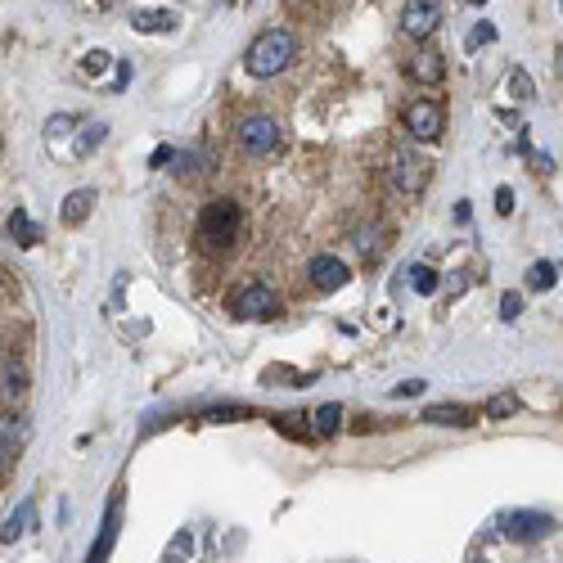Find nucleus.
I'll use <instances>...</instances> for the list:
<instances>
[{"mask_svg": "<svg viewBox=\"0 0 563 563\" xmlns=\"http://www.w3.org/2000/svg\"><path fill=\"white\" fill-rule=\"evenodd\" d=\"M239 203L235 199H212L208 208L199 212V235H203V244L208 248H226V244H235V235H239Z\"/></svg>", "mask_w": 563, "mask_h": 563, "instance_id": "f03ea898", "label": "nucleus"}, {"mask_svg": "<svg viewBox=\"0 0 563 563\" xmlns=\"http://www.w3.org/2000/svg\"><path fill=\"white\" fill-rule=\"evenodd\" d=\"M406 77L410 82H419V86H437L446 77V55H437L433 46L415 50V55L406 59Z\"/></svg>", "mask_w": 563, "mask_h": 563, "instance_id": "1a4fd4ad", "label": "nucleus"}, {"mask_svg": "<svg viewBox=\"0 0 563 563\" xmlns=\"http://www.w3.org/2000/svg\"><path fill=\"white\" fill-rule=\"evenodd\" d=\"M131 28L136 32H167V28H176V14L172 10H136L131 14Z\"/></svg>", "mask_w": 563, "mask_h": 563, "instance_id": "a211bd4d", "label": "nucleus"}, {"mask_svg": "<svg viewBox=\"0 0 563 563\" xmlns=\"http://www.w3.org/2000/svg\"><path fill=\"white\" fill-rule=\"evenodd\" d=\"M338 424H343V406H320L316 415H311V437H334L338 433Z\"/></svg>", "mask_w": 563, "mask_h": 563, "instance_id": "6ab92c4d", "label": "nucleus"}, {"mask_svg": "<svg viewBox=\"0 0 563 563\" xmlns=\"http://www.w3.org/2000/svg\"><path fill=\"white\" fill-rule=\"evenodd\" d=\"M554 284H559V262H536L532 271H527V289L545 293V289H554Z\"/></svg>", "mask_w": 563, "mask_h": 563, "instance_id": "aec40b11", "label": "nucleus"}, {"mask_svg": "<svg viewBox=\"0 0 563 563\" xmlns=\"http://www.w3.org/2000/svg\"><path fill=\"white\" fill-rule=\"evenodd\" d=\"M23 397H28V374L14 365V370L0 374V406H19Z\"/></svg>", "mask_w": 563, "mask_h": 563, "instance_id": "f3484780", "label": "nucleus"}, {"mask_svg": "<svg viewBox=\"0 0 563 563\" xmlns=\"http://www.w3.org/2000/svg\"><path fill=\"white\" fill-rule=\"evenodd\" d=\"M86 131H91V136H82V140H77V154H91V149H100L104 145V136H109V127H104V122H95V127H86Z\"/></svg>", "mask_w": 563, "mask_h": 563, "instance_id": "393cba45", "label": "nucleus"}, {"mask_svg": "<svg viewBox=\"0 0 563 563\" xmlns=\"http://www.w3.org/2000/svg\"><path fill=\"white\" fill-rule=\"evenodd\" d=\"M437 28H442V0H406V10H401V32L406 37L428 41Z\"/></svg>", "mask_w": 563, "mask_h": 563, "instance_id": "7ed1b4c3", "label": "nucleus"}, {"mask_svg": "<svg viewBox=\"0 0 563 563\" xmlns=\"http://www.w3.org/2000/svg\"><path fill=\"white\" fill-rule=\"evenodd\" d=\"M410 289H415V293H424V298H433V293H437V271H433V266H410Z\"/></svg>", "mask_w": 563, "mask_h": 563, "instance_id": "5701e85b", "label": "nucleus"}, {"mask_svg": "<svg viewBox=\"0 0 563 563\" xmlns=\"http://www.w3.org/2000/svg\"><path fill=\"white\" fill-rule=\"evenodd\" d=\"M91 208H95V190H73L64 199V208H59V217H64V226H82L91 217Z\"/></svg>", "mask_w": 563, "mask_h": 563, "instance_id": "4468645a", "label": "nucleus"}, {"mask_svg": "<svg viewBox=\"0 0 563 563\" xmlns=\"http://www.w3.org/2000/svg\"><path fill=\"white\" fill-rule=\"evenodd\" d=\"M32 523H37V500H23V505L14 509L10 518H5V527H0V541H19L23 532H32Z\"/></svg>", "mask_w": 563, "mask_h": 563, "instance_id": "ddd939ff", "label": "nucleus"}, {"mask_svg": "<svg viewBox=\"0 0 563 563\" xmlns=\"http://www.w3.org/2000/svg\"><path fill=\"white\" fill-rule=\"evenodd\" d=\"M392 185H397L401 194H424V185H428V158L406 154V149H401V154L392 158Z\"/></svg>", "mask_w": 563, "mask_h": 563, "instance_id": "39448f33", "label": "nucleus"}, {"mask_svg": "<svg viewBox=\"0 0 563 563\" xmlns=\"http://www.w3.org/2000/svg\"><path fill=\"white\" fill-rule=\"evenodd\" d=\"M239 145H244L253 158H266V154L280 149V127H275L271 118H262V113H253V118L239 122Z\"/></svg>", "mask_w": 563, "mask_h": 563, "instance_id": "20e7f679", "label": "nucleus"}, {"mask_svg": "<svg viewBox=\"0 0 563 563\" xmlns=\"http://www.w3.org/2000/svg\"><path fill=\"white\" fill-rule=\"evenodd\" d=\"M487 41H496V28H487V23L469 32V50H473V46H487Z\"/></svg>", "mask_w": 563, "mask_h": 563, "instance_id": "473e14b6", "label": "nucleus"}, {"mask_svg": "<svg viewBox=\"0 0 563 563\" xmlns=\"http://www.w3.org/2000/svg\"><path fill=\"white\" fill-rule=\"evenodd\" d=\"M496 212H500V217H509V212H514V190H509V185H500V190H496Z\"/></svg>", "mask_w": 563, "mask_h": 563, "instance_id": "2f4dec72", "label": "nucleus"}, {"mask_svg": "<svg viewBox=\"0 0 563 563\" xmlns=\"http://www.w3.org/2000/svg\"><path fill=\"white\" fill-rule=\"evenodd\" d=\"M482 415L487 419H514L518 415V392H496V397L482 406Z\"/></svg>", "mask_w": 563, "mask_h": 563, "instance_id": "412c9836", "label": "nucleus"}, {"mask_svg": "<svg viewBox=\"0 0 563 563\" xmlns=\"http://www.w3.org/2000/svg\"><path fill=\"white\" fill-rule=\"evenodd\" d=\"M113 541H118V505H109V514H104L100 541H95V550H91V559H86V563H109V554H113Z\"/></svg>", "mask_w": 563, "mask_h": 563, "instance_id": "2eb2a0df", "label": "nucleus"}, {"mask_svg": "<svg viewBox=\"0 0 563 563\" xmlns=\"http://www.w3.org/2000/svg\"><path fill=\"white\" fill-rule=\"evenodd\" d=\"M208 419H217V424H226V419H248V406H221V410H212Z\"/></svg>", "mask_w": 563, "mask_h": 563, "instance_id": "c85d7f7f", "label": "nucleus"}, {"mask_svg": "<svg viewBox=\"0 0 563 563\" xmlns=\"http://www.w3.org/2000/svg\"><path fill=\"white\" fill-rule=\"evenodd\" d=\"M298 59V41H293V32H284V28H271V32H262V37L248 46V55H244V68L253 77H280L284 68Z\"/></svg>", "mask_w": 563, "mask_h": 563, "instance_id": "f257e3e1", "label": "nucleus"}, {"mask_svg": "<svg viewBox=\"0 0 563 563\" xmlns=\"http://www.w3.org/2000/svg\"><path fill=\"white\" fill-rule=\"evenodd\" d=\"M424 388H428L424 379H406V383H397V388H392V397H419Z\"/></svg>", "mask_w": 563, "mask_h": 563, "instance_id": "7c9ffc66", "label": "nucleus"}, {"mask_svg": "<svg viewBox=\"0 0 563 563\" xmlns=\"http://www.w3.org/2000/svg\"><path fill=\"white\" fill-rule=\"evenodd\" d=\"M509 95H514V100H532V77L523 73V68H514V73H509Z\"/></svg>", "mask_w": 563, "mask_h": 563, "instance_id": "b1692460", "label": "nucleus"}, {"mask_svg": "<svg viewBox=\"0 0 563 563\" xmlns=\"http://www.w3.org/2000/svg\"><path fill=\"white\" fill-rule=\"evenodd\" d=\"M307 275H311V284H316L320 293H334V289H343V284L352 280V271H347V262H338V257H329V253L311 257Z\"/></svg>", "mask_w": 563, "mask_h": 563, "instance_id": "9d476101", "label": "nucleus"}, {"mask_svg": "<svg viewBox=\"0 0 563 563\" xmlns=\"http://www.w3.org/2000/svg\"><path fill=\"white\" fill-rule=\"evenodd\" d=\"M424 424H437V428H469V424H473V410H469V406H455V401H442V406H428V410H424Z\"/></svg>", "mask_w": 563, "mask_h": 563, "instance_id": "f8f14e48", "label": "nucleus"}, {"mask_svg": "<svg viewBox=\"0 0 563 563\" xmlns=\"http://www.w3.org/2000/svg\"><path fill=\"white\" fill-rule=\"evenodd\" d=\"M554 532L550 514H532V509H518V514H505V536L509 541H545Z\"/></svg>", "mask_w": 563, "mask_h": 563, "instance_id": "423d86ee", "label": "nucleus"}, {"mask_svg": "<svg viewBox=\"0 0 563 563\" xmlns=\"http://www.w3.org/2000/svg\"><path fill=\"white\" fill-rule=\"evenodd\" d=\"M442 127H446V118H442V109H437L433 100H415L406 109V131L415 140H437L442 136Z\"/></svg>", "mask_w": 563, "mask_h": 563, "instance_id": "6e6552de", "label": "nucleus"}, {"mask_svg": "<svg viewBox=\"0 0 563 563\" xmlns=\"http://www.w3.org/2000/svg\"><path fill=\"white\" fill-rule=\"evenodd\" d=\"M10 235H14V239H19V244H23V248H32V244H37V239H41V230H37V226H32V217H28V212H23V208H19V212H14V217H10Z\"/></svg>", "mask_w": 563, "mask_h": 563, "instance_id": "4be33fe9", "label": "nucleus"}, {"mask_svg": "<svg viewBox=\"0 0 563 563\" xmlns=\"http://www.w3.org/2000/svg\"><path fill=\"white\" fill-rule=\"evenodd\" d=\"M77 127V118H73V113H59V118H50L46 122V131H50V136H68V131H73Z\"/></svg>", "mask_w": 563, "mask_h": 563, "instance_id": "cd10ccee", "label": "nucleus"}, {"mask_svg": "<svg viewBox=\"0 0 563 563\" xmlns=\"http://www.w3.org/2000/svg\"><path fill=\"white\" fill-rule=\"evenodd\" d=\"M518 316H523V298L509 289L505 298H500V320H518Z\"/></svg>", "mask_w": 563, "mask_h": 563, "instance_id": "a878e982", "label": "nucleus"}, {"mask_svg": "<svg viewBox=\"0 0 563 563\" xmlns=\"http://www.w3.org/2000/svg\"><path fill=\"white\" fill-rule=\"evenodd\" d=\"M469 5H487V0H469Z\"/></svg>", "mask_w": 563, "mask_h": 563, "instance_id": "f704fd0d", "label": "nucleus"}, {"mask_svg": "<svg viewBox=\"0 0 563 563\" xmlns=\"http://www.w3.org/2000/svg\"><path fill=\"white\" fill-rule=\"evenodd\" d=\"M190 550H194V532H181V536L172 541V550H167V559H163V563H176L181 554H190Z\"/></svg>", "mask_w": 563, "mask_h": 563, "instance_id": "bb28decb", "label": "nucleus"}, {"mask_svg": "<svg viewBox=\"0 0 563 563\" xmlns=\"http://www.w3.org/2000/svg\"><path fill=\"white\" fill-rule=\"evenodd\" d=\"M172 158H176V149H154V158H149V167H167V163H172Z\"/></svg>", "mask_w": 563, "mask_h": 563, "instance_id": "72a5a7b5", "label": "nucleus"}, {"mask_svg": "<svg viewBox=\"0 0 563 563\" xmlns=\"http://www.w3.org/2000/svg\"><path fill=\"white\" fill-rule=\"evenodd\" d=\"M23 437H28V428H23V419L14 415H0V478L14 469V460H19V446Z\"/></svg>", "mask_w": 563, "mask_h": 563, "instance_id": "9b49d317", "label": "nucleus"}, {"mask_svg": "<svg viewBox=\"0 0 563 563\" xmlns=\"http://www.w3.org/2000/svg\"><path fill=\"white\" fill-rule=\"evenodd\" d=\"M82 64H86V73L95 77V73H104V68H109V55H104V50H91V55H86Z\"/></svg>", "mask_w": 563, "mask_h": 563, "instance_id": "c756f323", "label": "nucleus"}, {"mask_svg": "<svg viewBox=\"0 0 563 563\" xmlns=\"http://www.w3.org/2000/svg\"><path fill=\"white\" fill-rule=\"evenodd\" d=\"M275 293L266 289V284H248V289L235 293V316L239 320H271L275 316Z\"/></svg>", "mask_w": 563, "mask_h": 563, "instance_id": "0eeeda50", "label": "nucleus"}, {"mask_svg": "<svg viewBox=\"0 0 563 563\" xmlns=\"http://www.w3.org/2000/svg\"><path fill=\"white\" fill-rule=\"evenodd\" d=\"M352 244H356V253H365V257H374V253H383V244H388V230L379 226V221H365V226H356L352 230Z\"/></svg>", "mask_w": 563, "mask_h": 563, "instance_id": "dca6fc26", "label": "nucleus"}]
</instances>
